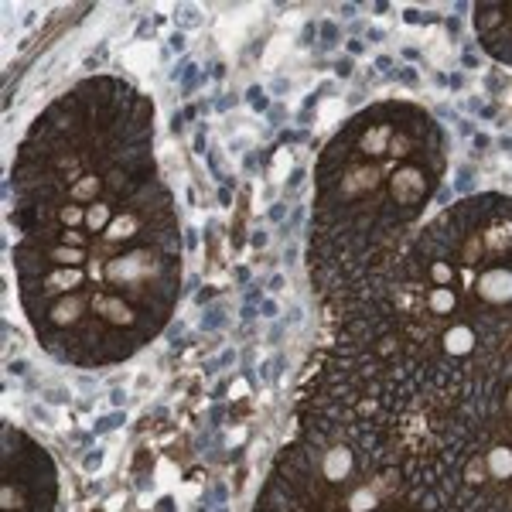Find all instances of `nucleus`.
<instances>
[{
    "instance_id": "obj_4",
    "label": "nucleus",
    "mask_w": 512,
    "mask_h": 512,
    "mask_svg": "<svg viewBox=\"0 0 512 512\" xmlns=\"http://www.w3.org/2000/svg\"><path fill=\"white\" fill-rule=\"evenodd\" d=\"M400 472L424 512H512V338L400 427Z\"/></svg>"
},
{
    "instance_id": "obj_2",
    "label": "nucleus",
    "mask_w": 512,
    "mask_h": 512,
    "mask_svg": "<svg viewBox=\"0 0 512 512\" xmlns=\"http://www.w3.org/2000/svg\"><path fill=\"white\" fill-rule=\"evenodd\" d=\"M512 338V198L468 195L342 311L321 410L396 431Z\"/></svg>"
},
{
    "instance_id": "obj_3",
    "label": "nucleus",
    "mask_w": 512,
    "mask_h": 512,
    "mask_svg": "<svg viewBox=\"0 0 512 512\" xmlns=\"http://www.w3.org/2000/svg\"><path fill=\"white\" fill-rule=\"evenodd\" d=\"M444 171V130L417 103H376L328 140L315 171L311 270L335 308H349L417 236Z\"/></svg>"
},
{
    "instance_id": "obj_1",
    "label": "nucleus",
    "mask_w": 512,
    "mask_h": 512,
    "mask_svg": "<svg viewBox=\"0 0 512 512\" xmlns=\"http://www.w3.org/2000/svg\"><path fill=\"white\" fill-rule=\"evenodd\" d=\"M11 185L41 342L82 366L137 352L171 315L181 253L151 103L110 76L79 82L31 123Z\"/></svg>"
},
{
    "instance_id": "obj_5",
    "label": "nucleus",
    "mask_w": 512,
    "mask_h": 512,
    "mask_svg": "<svg viewBox=\"0 0 512 512\" xmlns=\"http://www.w3.org/2000/svg\"><path fill=\"white\" fill-rule=\"evenodd\" d=\"M475 35L495 62L512 65V4H478Z\"/></svg>"
}]
</instances>
